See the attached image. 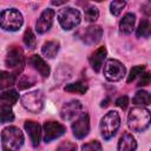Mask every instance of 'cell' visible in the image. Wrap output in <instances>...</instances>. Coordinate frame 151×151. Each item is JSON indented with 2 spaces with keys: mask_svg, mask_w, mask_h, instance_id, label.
Listing matches in <instances>:
<instances>
[{
  "mask_svg": "<svg viewBox=\"0 0 151 151\" xmlns=\"http://www.w3.org/2000/svg\"><path fill=\"white\" fill-rule=\"evenodd\" d=\"M127 126L133 132H144L150 126V111L144 106L131 109L127 114Z\"/></svg>",
  "mask_w": 151,
  "mask_h": 151,
  "instance_id": "obj_1",
  "label": "cell"
},
{
  "mask_svg": "<svg viewBox=\"0 0 151 151\" xmlns=\"http://www.w3.org/2000/svg\"><path fill=\"white\" fill-rule=\"evenodd\" d=\"M24 134L17 126H7L1 132L2 151H19L24 145Z\"/></svg>",
  "mask_w": 151,
  "mask_h": 151,
  "instance_id": "obj_2",
  "label": "cell"
},
{
  "mask_svg": "<svg viewBox=\"0 0 151 151\" xmlns=\"http://www.w3.org/2000/svg\"><path fill=\"white\" fill-rule=\"evenodd\" d=\"M24 24L22 14L17 8H6L0 12V27L5 31L15 32Z\"/></svg>",
  "mask_w": 151,
  "mask_h": 151,
  "instance_id": "obj_3",
  "label": "cell"
},
{
  "mask_svg": "<svg viewBox=\"0 0 151 151\" xmlns=\"http://www.w3.org/2000/svg\"><path fill=\"white\" fill-rule=\"evenodd\" d=\"M120 126V117L117 111L107 112L100 120V133L105 140L111 139Z\"/></svg>",
  "mask_w": 151,
  "mask_h": 151,
  "instance_id": "obj_4",
  "label": "cell"
},
{
  "mask_svg": "<svg viewBox=\"0 0 151 151\" xmlns=\"http://www.w3.org/2000/svg\"><path fill=\"white\" fill-rule=\"evenodd\" d=\"M58 21L63 29L70 31L76 28L81 21V14L77 8L64 7L58 12Z\"/></svg>",
  "mask_w": 151,
  "mask_h": 151,
  "instance_id": "obj_5",
  "label": "cell"
},
{
  "mask_svg": "<svg viewBox=\"0 0 151 151\" xmlns=\"http://www.w3.org/2000/svg\"><path fill=\"white\" fill-rule=\"evenodd\" d=\"M44 93L40 90L31 91L21 97V105L32 113H39L44 109Z\"/></svg>",
  "mask_w": 151,
  "mask_h": 151,
  "instance_id": "obj_6",
  "label": "cell"
},
{
  "mask_svg": "<svg viewBox=\"0 0 151 151\" xmlns=\"http://www.w3.org/2000/svg\"><path fill=\"white\" fill-rule=\"evenodd\" d=\"M125 66L116 59H109L104 65V77L109 81H119L125 76Z\"/></svg>",
  "mask_w": 151,
  "mask_h": 151,
  "instance_id": "obj_7",
  "label": "cell"
},
{
  "mask_svg": "<svg viewBox=\"0 0 151 151\" xmlns=\"http://www.w3.org/2000/svg\"><path fill=\"white\" fill-rule=\"evenodd\" d=\"M5 64L8 68L13 70L14 72L22 70V67L25 65V57H24V52L21 51V48L17 47V46L11 47L6 54Z\"/></svg>",
  "mask_w": 151,
  "mask_h": 151,
  "instance_id": "obj_8",
  "label": "cell"
},
{
  "mask_svg": "<svg viewBox=\"0 0 151 151\" xmlns=\"http://www.w3.org/2000/svg\"><path fill=\"white\" fill-rule=\"evenodd\" d=\"M79 39L86 45H94L100 41L103 37V28L98 25H90L81 29L79 33Z\"/></svg>",
  "mask_w": 151,
  "mask_h": 151,
  "instance_id": "obj_9",
  "label": "cell"
},
{
  "mask_svg": "<svg viewBox=\"0 0 151 151\" xmlns=\"http://www.w3.org/2000/svg\"><path fill=\"white\" fill-rule=\"evenodd\" d=\"M88 131H90V117L86 112H83L72 123V132L76 138L83 139L88 134Z\"/></svg>",
  "mask_w": 151,
  "mask_h": 151,
  "instance_id": "obj_10",
  "label": "cell"
},
{
  "mask_svg": "<svg viewBox=\"0 0 151 151\" xmlns=\"http://www.w3.org/2000/svg\"><path fill=\"white\" fill-rule=\"evenodd\" d=\"M42 129H44V140L46 143H51L52 140L61 137L66 131V129L63 124H60L58 122H52V120L45 122Z\"/></svg>",
  "mask_w": 151,
  "mask_h": 151,
  "instance_id": "obj_11",
  "label": "cell"
},
{
  "mask_svg": "<svg viewBox=\"0 0 151 151\" xmlns=\"http://www.w3.org/2000/svg\"><path fill=\"white\" fill-rule=\"evenodd\" d=\"M54 15H55V12L52 8L44 9V12L40 14V17L38 18V20L35 22V31L39 34H44L47 31H50V28L53 25Z\"/></svg>",
  "mask_w": 151,
  "mask_h": 151,
  "instance_id": "obj_12",
  "label": "cell"
},
{
  "mask_svg": "<svg viewBox=\"0 0 151 151\" xmlns=\"http://www.w3.org/2000/svg\"><path fill=\"white\" fill-rule=\"evenodd\" d=\"M81 110H83V105L79 100H76V99H72L67 103H65L63 106H61V110H60V116L64 120H71L76 117H78L80 113H81Z\"/></svg>",
  "mask_w": 151,
  "mask_h": 151,
  "instance_id": "obj_13",
  "label": "cell"
},
{
  "mask_svg": "<svg viewBox=\"0 0 151 151\" xmlns=\"http://www.w3.org/2000/svg\"><path fill=\"white\" fill-rule=\"evenodd\" d=\"M25 130L29 136L32 146L33 147L39 146L40 137H41V127H40V125L34 120H26L25 122Z\"/></svg>",
  "mask_w": 151,
  "mask_h": 151,
  "instance_id": "obj_14",
  "label": "cell"
},
{
  "mask_svg": "<svg viewBox=\"0 0 151 151\" xmlns=\"http://www.w3.org/2000/svg\"><path fill=\"white\" fill-rule=\"evenodd\" d=\"M28 64H29L34 70H37V71L39 72V74H40L42 78H47V77L50 76V72H51L50 66L46 64V61H45L41 57H39V55H37V54L31 55L29 59H28Z\"/></svg>",
  "mask_w": 151,
  "mask_h": 151,
  "instance_id": "obj_15",
  "label": "cell"
},
{
  "mask_svg": "<svg viewBox=\"0 0 151 151\" xmlns=\"http://www.w3.org/2000/svg\"><path fill=\"white\" fill-rule=\"evenodd\" d=\"M106 54H107V51H106V48L104 46L99 47L98 50H96L91 54V57H90V65L92 66V68L96 72H99L100 68L103 67L104 61L106 59Z\"/></svg>",
  "mask_w": 151,
  "mask_h": 151,
  "instance_id": "obj_16",
  "label": "cell"
},
{
  "mask_svg": "<svg viewBox=\"0 0 151 151\" xmlns=\"http://www.w3.org/2000/svg\"><path fill=\"white\" fill-rule=\"evenodd\" d=\"M117 149H118V151H136L137 142L131 133L124 132L123 136L119 138Z\"/></svg>",
  "mask_w": 151,
  "mask_h": 151,
  "instance_id": "obj_17",
  "label": "cell"
},
{
  "mask_svg": "<svg viewBox=\"0 0 151 151\" xmlns=\"http://www.w3.org/2000/svg\"><path fill=\"white\" fill-rule=\"evenodd\" d=\"M136 24V15L133 13H126L119 21V29L124 34L132 33Z\"/></svg>",
  "mask_w": 151,
  "mask_h": 151,
  "instance_id": "obj_18",
  "label": "cell"
},
{
  "mask_svg": "<svg viewBox=\"0 0 151 151\" xmlns=\"http://www.w3.org/2000/svg\"><path fill=\"white\" fill-rule=\"evenodd\" d=\"M59 48H60V44L58 40H50V41H46L42 47H41V53L46 57V58H54L58 52H59Z\"/></svg>",
  "mask_w": 151,
  "mask_h": 151,
  "instance_id": "obj_19",
  "label": "cell"
},
{
  "mask_svg": "<svg viewBox=\"0 0 151 151\" xmlns=\"http://www.w3.org/2000/svg\"><path fill=\"white\" fill-rule=\"evenodd\" d=\"M19 99V94L15 90H6L0 93V105L13 106Z\"/></svg>",
  "mask_w": 151,
  "mask_h": 151,
  "instance_id": "obj_20",
  "label": "cell"
},
{
  "mask_svg": "<svg viewBox=\"0 0 151 151\" xmlns=\"http://www.w3.org/2000/svg\"><path fill=\"white\" fill-rule=\"evenodd\" d=\"M132 103L139 106H147L151 103V96L147 91H144V90L137 91L132 99Z\"/></svg>",
  "mask_w": 151,
  "mask_h": 151,
  "instance_id": "obj_21",
  "label": "cell"
},
{
  "mask_svg": "<svg viewBox=\"0 0 151 151\" xmlns=\"http://www.w3.org/2000/svg\"><path fill=\"white\" fill-rule=\"evenodd\" d=\"M65 91L67 92H72V93H79V94H85L87 91V85L83 81H76L72 84H67L64 87Z\"/></svg>",
  "mask_w": 151,
  "mask_h": 151,
  "instance_id": "obj_22",
  "label": "cell"
},
{
  "mask_svg": "<svg viewBox=\"0 0 151 151\" xmlns=\"http://www.w3.org/2000/svg\"><path fill=\"white\" fill-rule=\"evenodd\" d=\"M14 120V113L11 106L0 105V124L11 123Z\"/></svg>",
  "mask_w": 151,
  "mask_h": 151,
  "instance_id": "obj_23",
  "label": "cell"
},
{
  "mask_svg": "<svg viewBox=\"0 0 151 151\" xmlns=\"http://www.w3.org/2000/svg\"><path fill=\"white\" fill-rule=\"evenodd\" d=\"M138 38H149L151 33V26L147 20H142L138 25V28L136 31Z\"/></svg>",
  "mask_w": 151,
  "mask_h": 151,
  "instance_id": "obj_24",
  "label": "cell"
},
{
  "mask_svg": "<svg viewBox=\"0 0 151 151\" xmlns=\"http://www.w3.org/2000/svg\"><path fill=\"white\" fill-rule=\"evenodd\" d=\"M14 80H15V76L14 74L8 73V72H5V71L0 72V90L13 85Z\"/></svg>",
  "mask_w": 151,
  "mask_h": 151,
  "instance_id": "obj_25",
  "label": "cell"
},
{
  "mask_svg": "<svg viewBox=\"0 0 151 151\" xmlns=\"http://www.w3.org/2000/svg\"><path fill=\"white\" fill-rule=\"evenodd\" d=\"M84 15H85V20L86 21H88V22H94L98 18H99V11H98V8L96 7V6H87L86 8H85V13H84Z\"/></svg>",
  "mask_w": 151,
  "mask_h": 151,
  "instance_id": "obj_26",
  "label": "cell"
},
{
  "mask_svg": "<svg viewBox=\"0 0 151 151\" xmlns=\"http://www.w3.org/2000/svg\"><path fill=\"white\" fill-rule=\"evenodd\" d=\"M24 44L26 45L27 48L29 50H33L37 45V39H35V35L34 33L32 32L31 28H27L25 31V34H24Z\"/></svg>",
  "mask_w": 151,
  "mask_h": 151,
  "instance_id": "obj_27",
  "label": "cell"
},
{
  "mask_svg": "<svg viewBox=\"0 0 151 151\" xmlns=\"http://www.w3.org/2000/svg\"><path fill=\"white\" fill-rule=\"evenodd\" d=\"M126 6V2L125 1H122V0H114L110 4V11L113 15H119L122 13V11L124 9V7Z\"/></svg>",
  "mask_w": 151,
  "mask_h": 151,
  "instance_id": "obj_28",
  "label": "cell"
},
{
  "mask_svg": "<svg viewBox=\"0 0 151 151\" xmlns=\"http://www.w3.org/2000/svg\"><path fill=\"white\" fill-rule=\"evenodd\" d=\"M35 80L34 78H32L31 76H22L18 83V88L19 90H25L27 87H31L32 85H34Z\"/></svg>",
  "mask_w": 151,
  "mask_h": 151,
  "instance_id": "obj_29",
  "label": "cell"
},
{
  "mask_svg": "<svg viewBox=\"0 0 151 151\" xmlns=\"http://www.w3.org/2000/svg\"><path fill=\"white\" fill-rule=\"evenodd\" d=\"M144 70H145V66H143V65H137V66L132 67V70L130 71L129 77H127V83H131L137 77H139L142 73H144Z\"/></svg>",
  "mask_w": 151,
  "mask_h": 151,
  "instance_id": "obj_30",
  "label": "cell"
},
{
  "mask_svg": "<svg viewBox=\"0 0 151 151\" xmlns=\"http://www.w3.org/2000/svg\"><path fill=\"white\" fill-rule=\"evenodd\" d=\"M83 151H103L101 149V144L98 140H91L88 143H85L81 146Z\"/></svg>",
  "mask_w": 151,
  "mask_h": 151,
  "instance_id": "obj_31",
  "label": "cell"
},
{
  "mask_svg": "<svg viewBox=\"0 0 151 151\" xmlns=\"http://www.w3.org/2000/svg\"><path fill=\"white\" fill-rule=\"evenodd\" d=\"M55 151H77V145L72 142H63L57 146Z\"/></svg>",
  "mask_w": 151,
  "mask_h": 151,
  "instance_id": "obj_32",
  "label": "cell"
},
{
  "mask_svg": "<svg viewBox=\"0 0 151 151\" xmlns=\"http://www.w3.org/2000/svg\"><path fill=\"white\" fill-rule=\"evenodd\" d=\"M127 104H129V98L126 96H122L119 98L116 99V105L123 110H125L127 107Z\"/></svg>",
  "mask_w": 151,
  "mask_h": 151,
  "instance_id": "obj_33",
  "label": "cell"
},
{
  "mask_svg": "<svg viewBox=\"0 0 151 151\" xmlns=\"http://www.w3.org/2000/svg\"><path fill=\"white\" fill-rule=\"evenodd\" d=\"M139 77H140V80L138 83V86H146V85H149V83H150V74L147 72L142 73Z\"/></svg>",
  "mask_w": 151,
  "mask_h": 151,
  "instance_id": "obj_34",
  "label": "cell"
},
{
  "mask_svg": "<svg viewBox=\"0 0 151 151\" xmlns=\"http://www.w3.org/2000/svg\"><path fill=\"white\" fill-rule=\"evenodd\" d=\"M66 1H52V5L54 6H60V5H65Z\"/></svg>",
  "mask_w": 151,
  "mask_h": 151,
  "instance_id": "obj_35",
  "label": "cell"
}]
</instances>
